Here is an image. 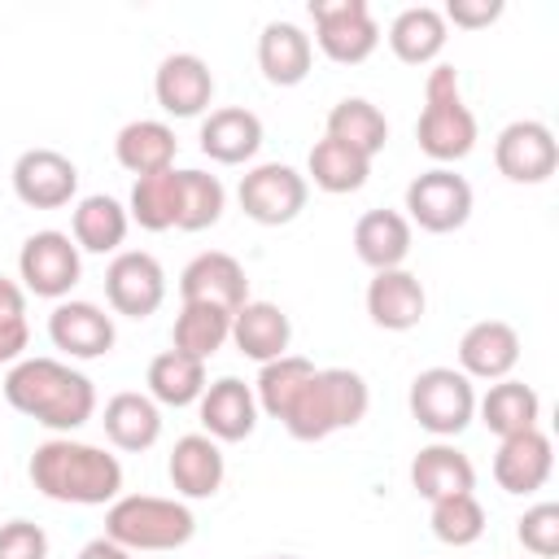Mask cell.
<instances>
[{
  "mask_svg": "<svg viewBox=\"0 0 559 559\" xmlns=\"http://www.w3.org/2000/svg\"><path fill=\"white\" fill-rule=\"evenodd\" d=\"M4 402L39 428L70 437L96 415V384L61 358H22L4 371Z\"/></svg>",
  "mask_w": 559,
  "mask_h": 559,
  "instance_id": "1",
  "label": "cell"
},
{
  "mask_svg": "<svg viewBox=\"0 0 559 559\" xmlns=\"http://www.w3.org/2000/svg\"><path fill=\"white\" fill-rule=\"evenodd\" d=\"M26 476L48 502H66V507H109L122 493L118 454L74 437L39 441L26 463Z\"/></svg>",
  "mask_w": 559,
  "mask_h": 559,
  "instance_id": "2",
  "label": "cell"
},
{
  "mask_svg": "<svg viewBox=\"0 0 559 559\" xmlns=\"http://www.w3.org/2000/svg\"><path fill=\"white\" fill-rule=\"evenodd\" d=\"M371 406V389L358 371L349 367H314V376L301 384L297 402L288 406L284 415V428L288 437L297 441H323L341 428H354L362 424Z\"/></svg>",
  "mask_w": 559,
  "mask_h": 559,
  "instance_id": "3",
  "label": "cell"
},
{
  "mask_svg": "<svg viewBox=\"0 0 559 559\" xmlns=\"http://www.w3.org/2000/svg\"><path fill=\"white\" fill-rule=\"evenodd\" d=\"M197 533V515L183 498L157 493H118L105 507V537L131 555L144 550H179Z\"/></svg>",
  "mask_w": 559,
  "mask_h": 559,
  "instance_id": "4",
  "label": "cell"
},
{
  "mask_svg": "<svg viewBox=\"0 0 559 559\" xmlns=\"http://www.w3.org/2000/svg\"><path fill=\"white\" fill-rule=\"evenodd\" d=\"M415 140L437 166L463 162L476 148V114L463 100L459 70L445 66V61H437L424 74V109H419V122H415Z\"/></svg>",
  "mask_w": 559,
  "mask_h": 559,
  "instance_id": "5",
  "label": "cell"
},
{
  "mask_svg": "<svg viewBox=\"0 0 559 559\" xmlns=\"http://www.w3.org/2000/svg\"><path fill=\"white\" fill-rule=\"evenodd\" d=\"M411 419L437 441L459 437L476 419V384L459 367H424L406 393Z\"/></svg>",
  "mask_w": 559,
  "mask_h": 559,
  "instance_id": "6",
  "label": "cell"
},
{
  "mask_svg": "<svg viewBox=\"0 0 559 559\" xmlns=\"http://www.w3.org/2000/svg\"><path fill=\"white\" fill-rule=\"evenodd\" d=\"M17 280L26 293L44 301H66L70 288L83 280V253L70 240V231H57V227L31 231L17 249Z\"/></svg>",
  "mask_w": 559,
  "mask_h": 559,
  "instance_id": "7",
  "label": "cell"
},
{
  "mask_svg": "<svg viewBox=\"0 0 559 559\" xmlns=\"http://www.w3.org/2000/svg\"><path fill=\"white\" fill-rule=\"evenodd\" d=\"M314 44L336 66H358L380 48V26L367 0H310Z\"/></svg>",
  "mask_w": 559,
  "mask_h": 559,
  "instance_id": "8",
  "label": "cell"
},
{
  "mask_svg": "<svg viewBox=\"0 0 559 559\" xmlns=\"http://www.w3.org/2000/svg\"><path fill=\"white\" fill-rule=\"evenodd\" d=\"M472 183L463 175H454L450 166H432L424 175H415L406 183V223L419 227V231H432V236H445V231H459L467 218H472Z\"/></svg>",
  "mask_w": 559,
  "mask_h": 559,
  "instance_id": "9",
  "label": "cell"
},
{
  "mask_svg": "<svg viewBox=\"0 0 559 559\" xmlns=\"http://www.w3.org/2000/svg\"><path fill=\"white\" fill-rule=\"evenodd\" d=\"M236 201H240L245 218H253L262 227H284V223H293L306 210L310 183L288 162H262V166H253V170L240 175Z\"/></svg>",
  "mask_w": 559,
  "mask_h": 559,
  "instance_id": "10",
  "label": "cell"
},
{
  "mask_svg": "<svg viewBox=\"0 0 559 559\" xmlns=\"http://www.w3.org/2000/svg\"><path fill=\"white\" fill-rule=\"evenodd\" d=\"M105 301L122 319H148L166 301V271L144 249H118L105 266Z\"/></svg>",
  "mask_w": 559,
  "mask_h": 559,
  "instance_id": "11",
  "label": "cell"
},
{
  "mask_svg": "<svg viewBox=\"0 0 559 559\" xmlns=\"http://www.w3.org/2000/svg\"><path fill=\"white\" fill-rule=\"evenodd\" d=\"M493 166L511 183H546L559 166V140L537 118H515L493 140Z\"/></svg>",
  "mask_w": 559,
  "mask_h": 559,
  "instance_id": "12",
  "label": "cell"
},
{
  "mask_svg": "<svg viewBox=\"0 0 559 559\" xmlns=\"http://www.w3.org/2000/svg\"><path fill=\"white\" fill-rule=\"evenodd\" d=\"M13 192L31 210H61L79 197V166L57 148H26L13 162Z\"/></svg>",
  "mask_w": 559,
  "mask_h": 559,
  "instance_id": "13",
  "label": "cell"
},
{
  "mask_svg": "<svg viewBox=\"0 0 559 559\" xmlns=\"http://www.w3.org/2000/svg\"><path fill=\"white\" fill-rule=\"evenodd\" d=\"M48 341L66 354V358H105L118 341V328H114V314H105L96 301H57L52 314H48Z\"/></svg>",
  "mask_w": 559,
  "mask_h": 559,
  "instance_id": "14",
  "label": "cell"
},
{
  "mask_svg": "<svg viewBox=\"0 0 559 559\" xmlns=\"http://www.w3.org/2000/svg\"><path fill=\"white\" fill-rule=\"evenodd\" d=\"M179 297L183 301H205V306H218V310L236 314L249 301V275L231 253L205 249L179 271Z\"/></svg>",
  "mask_w": 559,
  "mask_h": 559,
  "instance_id": "15",
  "label": "cell"
},
{
  "mask_svg": "<svg viewBox=\"0 0 559 559\" xmlns=\"http://www.w3.org/2000/svg\"><path fill=\"white\" fill-rule=\"evenodd\" d=\"M153 96H157L162 114H170V118H201L214 100V74L205 66V57H197V52L162 57V66L153 74Z\"/></svg>",
  "mask_w": 559,
  "mask_h": 559,
  "instance_id": "16",
  "label": "cell"
},
{
  "mask_svg": "<svg viewBox=\"0 0 559 559\" xmlns=\"http://www.w3.org/2000/svg\"><path fill=\"white\" fill-rule=\"evenodd\" d=\"M197 415H201L205 437H214V441L223 445V441H245V437H253L262 411H258L253 384H245L240 376H218L214 384H205V393H201V402H197Z\"/></svg>",
  "mask_w": 559,
  "mask_h": 559,
  "instance_id": "17",
  "label": "cell"
},
{
  "mask_svg": "<svg viewBox=\"0 0 559 559\" xmlns=\"http://www.w3.org/2000/svg\"><path fill=\"white\" fill-rule=\"evenodd\" d=\"M555 472V445L542 428H528L520 437H502L493 454V480L502 493H537Z\"/></svg>",
  "mask_w": 559,
  "mask_h": 559,
  "instance_id": "18",
  "label": "cell"
},
{
  "mask_svg": "<svg viewBox=\"0 0 559 559\" xmlns=\"http://www.w3.org/2000/svg\"><path fill=\"white\" fill-rule=\"evenodd\" d=\"M166 476L175 485V498L183 502H201V498H214L227 480V459L218 450L214 437L205 432H188L175 441L170 459H166Z\"/></svg>",
  "mask_w": 559,
  "mask_h": 559,
  "instance_id": "19",
  "label": "cell"
},
{
  "mask_svg": "<svg viewBox=\"0 0 559 559\" xmlns=\"http://www.w3.org/2000/svg\"><path fill=\"white\" fill-rule=\"evenodd\" d=\"M362 301H367L371 323L384 332H411V328H419V319L428 310V293H424L419 275H411L406 266L371 271Z\"/></svg>",
  "mask_w": 559,
  "mask_h": 559,
  "instance_id": "20",
  "label": "cell"
},
{
  "mask_svg": "<svg viewBox=\"0 0 559 559\" xmlns=\"http://www.w3.org/2000/svg\"><path fill=\"white\" fill-rule=\"evenodd\" d=\"M520 362V332L507 319H480L459 336V371L467 380H507Z\"/></svg>",
  "mask_w": 559,
  "mask_h": 559,
  "instance_id": "21",
  "label": "cell"
},
{
  "mask_svg": "<svg viewBox=\"0 0 559 559\" xmlns=\"http://www.w3.org/2000/svg\"><path fill=\"white\" fill-rule=\"evenodd\" d=\"M201 153L218 166H245L262 148V118L245 105H223L201 118Z\"/></svg>",
  "mask_w": 559,
  "mask_h": 559,
  "instance_id": "22",
  "label": "cell"
},
{
  "mask_svg": "<svg viewBox=\"0 0 559 559\" xmlns=\"http://www.w3.org/2000/svg\"><path fill=\"white\" fill-rule=\"evenodd\" d=\"M314 66V44L297 22H266L258 35V70L275 87H297Z\"/></svg>",
  "mask_w": 559,
  "mask_h": 559,
  "instance_id": "23",
  "label": "cell"
},
{
  "mask_svg": "<svg viewBox=\"0 0 559 559\" xmlns=\"http://www.w3.org/2000/svg\"><path fill=\"white\" fill-rule=\"evenodd\" d=\"M411 489L428 502H441L450 493H472L476 467L454 441H432L411 459Z\"/></svg>",
  "mask_w": 559,
  "mask_h": 559,
  "instance_id": "24",
  "label": "cell"
},
{
  "mask_svg": "<svg viewBox=\"0 0 559 559\" xmlns=\"http://www.w3.org/2000/svg\"><path fill=\"white\" fill-rule=\"evenodd\" d=\"M245 358H253L258 367L288 354V341H293V323L288 314L275 306V301H245L236 314H231V336H227Z\"/></svg>",
  "mask_w": 559,
  "mask_h": 559,
  "instance_id": "25",
  "label": "cell"
},
{
  "mask_svg": "<svg viewBox=\"0 0 559 559\" xmlns=\"http://www.w3.org/2000/svg\"><path fill=\"white\" fill-rule=\"evenodd\" d=\"M105 437L114 450H127V454H140V450H153L157 437H162V406L148 397V393H135V389H122L105 402Z\"/></svg>",
  "mask_w": 559,
  "mask_h": 559,
  "instance_id": "26",
  "label": "cell"
},
{
  "mask_svg": "<svg viewBox=\"0 0 559 559\" xmlns=\"http://www.w3.org/2000/svg\"><path fill=\"white\" fill-rule=\"evenodd\" d=\"M175 153H179L175 127L162 122V118H135V122L118 127V135H114V157H118V166L131 170L135 179H140V175L170 170V166H175Z\"/></svg>",
  "mask_w": 559,
  "mask_h": 559,
  "instance_id": "27",
  "label": "cell"
},
{
  "mask_svg": "<svg viewBox=\"0 0 559 559\" xmlns=\"http://www.w3.org/2000/svg\"><path fill=\"white\" fill-rule=\"evenodd\" d=\"M411 240L415 227L406 223L402 210H367L354 223V253L358 262H367L371 271H393L411 258Z\"/></svg>",
  "mask_w": 559,
  "mask_h": 559,
  "instance_id": "28",
  "label": "cell"
},
{
  "mask_svg": "<svg viewBox=\"0 0 559 559\" xmlns=\"http://www.w3.org/2000/svg\"><path fill=\"white\" fill-rule=\"evenodd\" d=\"M389 48L402 66H437V57L445 52L450 26L441 17V9L432 4H411L389 22Z\"/></svg>",
  "mask_w": 559,
  "mask_h": 559,
  "instance_id": "29",
  "label": "cell"
},
{
  "mask_svg": "<svg viewBox=\"0 0 559 559\" xmlns=\"http://www.w3.org/2000/svg\"><path fill=\"white\" fill-rule=\"evenodd\" d=\"M476 415H480V424H485L498 441H502V437H520V432L537 428V419H542V397H537L533 384L507 376V380H493L485 397H476Z\"/></svg>",
  "mask_w": 559,
  "mask_h": 559,
  "instance_id": "30",
  "label": "cell"
},
{
  "mask_svg": "<svg viewBox=\"0 0 559 559\" xmlns=\"http://www.w3.org/2000/svg\"><path fill=\"white\" fill-rule=\"evenodd\" d=\"M127 227H131L127 205L105 197V192L83 197L74 205V214H70V240L79 245V253H100V258L118 253L122 240H127Z\"/></svg>",
  "mask_w": 559,
  "mask_h": 559,
  "instance_id": "31",
  "label": "cell"
},
{
  "mask_svg": "<svg viewBox=\"0 0 559 559\" xmlns=\"http://www.w3.org/2000/svg\"><path fill=\"white\" fill-rule=\"evenodd\" d=\"M371 175V157H362L358 148L323 135L310 144V157H306V183L332 192V197H345V192H358Z\"/></svg>",
  "mask_w": 559,
  "mask_h": 559,
  "instance_id": "32",
  "label": "cell"
},
{
  "mask_svg": "<svg viewBox=\"0 0 559 559\" xmlns=\"http://www.w3.org/2000/svg\"><path fill=\"white\" fill-rule=\"evenodd\" d=\"M144 384H148V397L157 406H197L201 393H205V362L201 358H188L179 349H162L148 371H144Z\"/></svg>",
  "mask_w": 559,
  "mask_h": 559,
  "instance_id": "33",
  "label": "cell"
},
{
  "mask_svg": "<svg viewBox=\"0 0 559 559\" xmlns=\"http://www.w3.org/2000/svg\"><path fill=\"white\" fill-rule=\"evenodd\" d=\"M323 135L358 148L362 157H376L384 153L389 144V118L367 100V96H345L328 109V122H323Z\"/></svg>",
  "mask_w": 559,
  "mask_h": 559,
  "instance_id": "34",
  "label": "cell"
},
{
  "mask_svg": "<svg viewBox=\"0 0 559 559\" xmlns=\"http://www.w3.org/2000/svg\"><path fill=\"white\" fill-rule=\"evenodd\" d=\"M231 336V314L205 301H183L170 328V349L188 354V358H214Z\"/></svg>",
  "mask_w": 559,
  "mask_h": 559,
  "instance_id": "35",
  "label": "cell"
},
{
  "mask_svg": "<svg viewBox=\"0 0 559 559\" xmlns=\"http://www.w3.org/2000/svg\"><path fill=\"white\" fill-rule=\"evenodd\" d=\"M127 218L144 231H170L179 223V170L170 166L157 175H140L127 197Z\"/></svg>",
  "mask_w": 559,
  "mask_h": 559,
  "instance_id": "36",
  "label": "cell"
},
{
  "mask_svg": "<svg viewBox=\"0 0 559 559\" xmlns=\"http://www.w3.org/2000/svg\"><path fill=\"white\" fill-rule=\"evenodd\" d=\"M310 376H314V362L301 358V354H280V358L262 362V367H258V380H253L258 411L284 424L288 406L297 402V393H301V384H306Z\"/></svg>",
  "mask_w": 559,
  "mask_h": 559,
  "instance_id": "37",
  "label": "cell"
},
{
  "mask_svg": "<svg viewBox=\"0 0 559 559\" xmlns=\"http://www.w3.org/2000/svg\"><path fill=\"white\" fill-rule=\"evenodd\" d=\"M227 210V188L218 175L205 170H179V231H205L223 218Z\"/></svg>",
  "mask_w": 559,
  "mask_h": 559,
  "instance_id": "38",
  "label": "cell"
},
{
  "mask_svg": "<svg viewBox=\"0 0 559 559\" xmlns=\"http://www.w3.org/2000/svg\"><path fill=\"white\" fill-rule=\"evenodd\" d=\"M432 511H428V524H432V537L441 542V546H472V542H480V533H485V507H480V498L476 493H450V498H441V502H428Z\"/></svg>",
  "mask_w": 559,
  "mask_h": 559,
  "instance_id": "39",
  "label": "cell"
},
{
  "mask_svg": "<svg viewBox=\"0 0 559 559\" xmlns=\"http://www.w3.org/2000/svg\"><path fill=\"white\" fill-rule=\"evenodd\" d=\"M31 323H26V288L9 275H0V367H13L26 358Z\"/></svg>",
  "mask_w": 559,
  "mask_h": 559,
  "instance_id": "40",
  "label": "cell"
},
{
  "mask_svg": "<svg viewBox=\"0 0 559 559\" xmlns=\"http://www.w3.org/2000/svg\"><path fill=\"white\" fill-rule=\"evenodd\" d=\"M515 537L533 559H555L559 555V507L555 502H533L515 520Z\"/></svg>",
  "mask_w": 559,
  "mask_h": 559,
  "instance_id": "41",
  "label": "cell"
},
{
  "mask_svg": "<svg viewBox=\"0 0 559 559\" xmlns=\"http://www.w3.org/2000/svg\"><path fill=\"white\" fill-rule=\"evenodd\" d=\"M0 559H48V533L35 520H4Z\"/></svg>",
  "mask_w": 559,
  "mask_h": 559,
  "instance_id": "42",
  "label": "cell"
},
{
  "mask_svg": "<svg viewBox=\"0 0 559 559\" xmlns=\"http://www.w3.org/2000/svg\"><path fill=\"white\" fill-rule=\"evenodd\" d=\"M441 17L445 26H459V31H485L502 17V0H450Z\"/></svg>",
  "mask_w": 559,
  "mask_h": 559,
  "instance_id": "43",
  "label": "cell"
},
{
  "mask_svg": "<svg viewBox=\"0 0 559 559\" xmlns=\"http://www.w3.org/2000/svg\"><path fill=\"white\" fill-rule=\"evenodd\" d=\"M79 559H135V555H131V550H122L118 542H109V537L100 533V537H92V542L79 550Z\"/></svg>",
  "mask_w": 559,
  "mask_h": 559,
  "instance_id": "44",
  "label": "cell"
},
{
  "mask_svg": "<svg viewBox=\"0 0 559 559\" xmlns=\"http://www.w3.org/2000/svg\"><path fill=\"white\" fill-rule=\"evenodd\" d=\"M271 559H297V555H271Z\"/></svg>",
  "mask_w": 559,
  "mask_h": 559,
  "instance_id": "45",
  "label": "cell"
}]
</instances>
